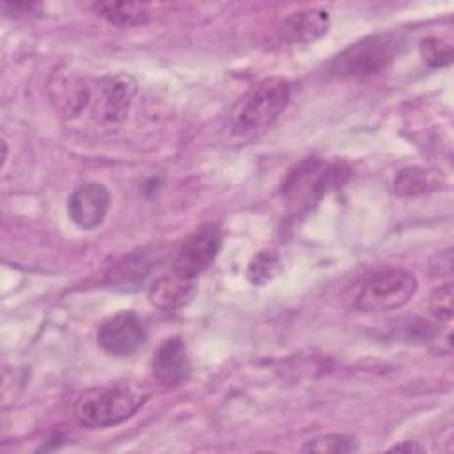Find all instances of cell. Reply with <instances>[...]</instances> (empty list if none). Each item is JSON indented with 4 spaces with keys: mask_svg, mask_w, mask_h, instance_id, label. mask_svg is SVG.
<instances>
[{
    "mask_svg": "<svg viewBox=\"0 0 454 454\" xmlns=\"http://www.w3.org/2000/svg\"><path fill=\"white\" fill-rule=\"evenodd\" d=\"M356 449V443L353 442V438L346 436V434H325V436H317L314 440H309L301 450L305 452H351Z\"/></svg>",
    "mask_w": 454,
    "mask_h": 454,
    "instance_id": "cell-17",
    "label": "cell"
},
{
    "mask_svg": "<svg viewBox=\"0 0 454 454\" xmlns=\"http://www.w3.org/2000/svg\"><path fill=\"white\" fill-rule=\"evenodd\" d=\"M443 176L426 167H404L395 174L394 190L403 197H415L440 188Z\"/></svg>",
    "mask_w": 454,
    "mask_h": 454,
    "instance_id": "cell-13",
    "label": "cell"
},
{
    "mask_svg": "<svg viewBox=\"0 0 454 454\" xmlns=\"http://www.w3.org/2000/svg\"><path fill=\"white\" fill-rule=\"evenodd\" d=\"M135 92V85L126 78H108L99 87V96L96 99L94 114L108 122L121 121L131 103Z\"/></svg>",
    "mask_w": 454,
    "mask_h": 454,
    "instance_id": "cell-11",
    "label": "cell"
},
{
    "mask_svg": "<svg viewBox=\"0 0 454 454\" xmlns=\"http://www.w3.org/2000/svg\"><path fill=\"white\" fill-rule=\"evenodd\" d=\"M399 46V37L394 34H374L364 37L344 48L330 60V73L339 76L374 74L395 59Z\"/></svg>",
    "mask_w": 454,
    "mask_h": 454,
    "instance_id": "cell-4",
    "label": "cell"
},
{
    "mask_svg": "<svg viewBox=\"0 0 454 454\" xmlns=\"http://www.w3.org/2000/svg\"><path fill=\"white\" fill-rule=\"evenodd\" d=\"M151 371L158 383L163 387L181 385L190 374V360L186 346L181 337L167 339L151 360Z\"/></svg>",
    "mask_w": 454,
    "mask_h": 454,
    "instance_id": "cell-9",
    "label": "cell"
},
{
    "mask_svg": "<svg viewBox=\"0 0 454 454\" xmlns=\"http://www.w3.org/2000/svg\"><path fill=\"white\" fill-rule=\"evenodd\" d=\"M291 99V83L280 76H270L254 85L238 103L232 114L234 131L252 135L270 128L286 110Z\"/></svg>",
    "mask_w": 454,
    "mask_h": 454,
    "instance_id": "cell-1",
    "label": "cell"
},
{
    "mask_svg": "<svg viewBox=\"0 0 454 454\" xmlns=\"http://www.w3.org/2000/svg\"><path fill=\"white\" fill-rule=\"evenodd\" d=\"M282 270H284V264H282L280 257L273 252L264 250L252 257V261L247 268V278L254 286H264V284L271 282Z\"/></svg>",
    "mask_w": 454,
    "mask_h": 454,
    "instance_id": "cell-16",
    "label": "cell"
},
{
    "mask_svg": "<svg viewBox=\"0 0 454 454\" xmlns=\"http://www.w3.org/2000/svg\"><path fill=\"white\" fill-rule=\"evenodd\" d=\"M420 51H422L424 60L429 66H434V67L447 66L452 60V48L449 44H445L443 41H438V39L422 41Z\"/></svg>",
    "mask_w": 454,
    "mask_h": 454,
    "instance_id": "cell-19",
    "label": "cell"
},
{
    "mask_svg": "<svg viewBox=\"0 0 454 454\" xmlns=\"http://www.w3.org/2000/svg\"><path fill=\"white\" fill-rule=\"evenodd\" d=\"M195 282H190L172 270L161 273L149 287V301L163 310H172L181 307L192 294Z\"/></svg>",
    "mask_w": 454,
    "mask_h": 454,
    "instance_id": "cell-12",
    "label": "cell"
},
{
    "mask_svg": "<svg viewBox=\"0 0 454 454\" xmlns=\"http://www.w3.org/2000/svg\"><path fill=\"white\" fill-rule=\"evenodd\" d=\"M149 268V255L145 252L142 255H128L108 271V282L114 286H128L135 280L144 278Z\"/></svg>",
    "mask_w": 454,
    "mask_h": 454,
    "instance_id": "cell-15",
    "label": "cell"
},
{
    "mask_svg": "<svg viewBox=\"0 0 454 454\" xmlns=\"http://www.w3.org/2000/svg\"><path fill=\"white\" fill-rule=\"evenodd\" d=\"M145 340V328L131 310H122L108 317L98 330V344L114 356L133 355Z\"/></svg>",
    "mask_w": 454,
    "mask_h": 454,
    "instance_id": "cell-6",
    "label": "cell"
},
{
    "mask_svg": "<svg viewBox=\"0 0 454 454\" xmlns=\"http://www.w3.org/2000/svg\"><path fill=\"white\" fill-rule=\"evenodd\" d=\"M333 179V168L325 167L319 160H307L282 183V193L287 200L298 207L310 206L314 199H319L321 193L328 188L326 184Z\"/></svg>",
    "mask_w": 454,
    "mask_h": 454,
    "instance_id": "cell-7",
    "label": "cell"
},
{
    "mask_svg": "<svg viewBox=\"0 0 454 454\" xmlns=\"http://www.w3.org/2000/svg\"><path fill=\"white\" fill-rule=\"evenodd\" d=\"M330 25V14L326 9L312 7L289 14L280 25V35L293 44H307L319 39Z\"/></svg>",
    "mask_w": 454,
    "mask_h": 454,
    "instance_id": "cell-10",
    "label": "cell"
},
{
    "mask_svg": "<svg viewBox=\"0 0 454 454\" xmlns=\"http://www.w3.org/2000/svg\"><path fill=\"white\" fill-rule=\"evenodd\" d=\"M417 291V277L404 268H385L372 273L356 294V309L369 314L404 307Z\"/></svg>",
    "mask_w": 454,
    "mask_h": 454,
    "instance_id": "cell-3",
    "label": "cell"
},
{
    "mask_svg": "<svg viewBox=\"0 0 454 454\" xmlns=\"http://www.w3.org/2000/svg\"><path fill=\"white\" fill-rule=\"evenodd\" d=\"M110 209L108 190L96 181L80 184L67 200L69 218L80 229H94L103 223Z\"/></svg>",
    "mask_w": 454,
    "mask_h": 454,
    "instance_id": "cell-8",
    "label": "cell"
},
{
    "mask_svg": "<svg viewBox=\"0 0 454 454\" xmlns=\"http://www.w3.org/2000/svg\"><path fill=\"white\" fill-rule=\"evenodd\" d=\"M144 401L145 394L126 385L98 387L76 399L74 415L87 427H110L133 417Z\"/></svg>",
    "mask_w": 454,
    "mask_h": 454,
    "instance_id": "cell-2",
    "label": "cell"
},
{
    "mask_svg": "<svg viewBox=\"0 0 454 454\" xmlns=\"http://www.w3.org/2000/svg\"><path fill=\"white\" fill-rule=\"evenodd\" d=\"M94 11L117 27H135L149 20V7L140 2H96Z\"/></svg>",
    "mask_w": 454,
    "mask_h": 454,
    "instance_id": "cell-14",
    "label": "cell"
},
{
    "mask_svg": "<svg viewBox=\"0 0 454 454\" xmlns=\"http://www.w3.org/2000/svg\"><path fill=\"white\" fill-rule=\"evenodd\" d=\"M452 298H454V289H452V284L450 282H445L443 286L436 287L433 293H431V298H429V310L431 314L440 319V321H450L452 319Z\"/></svg>",
    "mask_w": 454,
    "mask_h": 454,
    "instance_id": "cell-18",
    "label": "cell"
},
{
    "mask_svg": "<svg viewBox=\"0 0 454 454\" xmlns=\"http://www.w3.org/2000/svg\"><path fill=\"white\" fill-rule=\"evenodd\" d=\"M390 450H397V452H420L422 447L417 445V443L411 442V440H406V442H403V443L394 445Z\"/></svg>",
    "mask_w": 454,
    "mask_h": 454,
    "instance_id": "cell-20",
    "label": "cell"
},
{
    "mask_svg": "<svg viewBox=\"0 0 454 454\" xmlns=\"http://www.w3.org/2000/svg\"><path fill=\"white\" fill-rule=\"evenodd\" d=\"M222 247V231L216 223H206L193 231L176 252L170 270L179 277L195 282V278L216 259Z\"/></svg>",
    "mask_w": 454,
    "mask_h": 454,
    "instance_id": "cell-5",
    "label": "cell"
}]
</instances>
